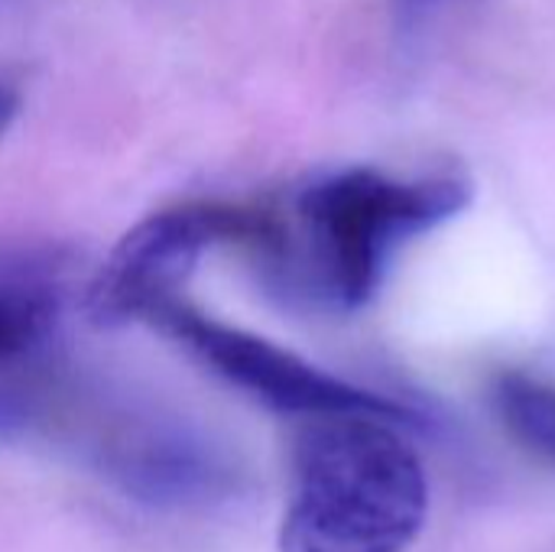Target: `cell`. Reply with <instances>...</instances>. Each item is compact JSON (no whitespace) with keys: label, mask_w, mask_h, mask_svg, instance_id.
I'll list each match as a JSON object with an SVG mask.
<instances>
[{"label":"cell","mask_w":555,"mask_h":552,"mask_svg":"<svg viewBox=\"0 0 555 552\" xmlns=\"http://www.w3.org/2000/svg\"><path fill=\"white\" fill-rule=\"evenodd\" d=\"M429 485L397 423L341 413L306 420L293 446L283 552H403L423 530Z\"/></svg>","instance_id":"6da1fadb"},{"label":"cell","mask_w":555,"mask_h":552,"mask_svg":"<svg viewBox=\"0 0 555 552\" xmlns=\"http://www.w3.org/2000/svg\"><path fill=\"white\" fill-rule=\"evenodd\" d=\"M468 198L472 185L459 176L393 179L345 169L299 195V247L280 254L309 296L332 309H361L400 244L455 218Z\"/></svg>","instance_id":"7a4b0ae2"},{"label":"cell","mask_w":555,"mask_h":552,"mask_svg":"<svg viewBox=\"0 0 555 552\" xmlns=\"http://www.w3.org/2000/svg\"><path fill=\"white\" fill-rule=\"evenodd\" d=\"M283 224L254 208L237 205H179L143 218L111 251L88 286V316L94 325H127L153 319L176 303V290L189 280L198 257L218 244H254L276 251Z\"/></svg>","instance_id":"3957f363"},{"label":"cell","mask_w":555,"mask_h":552,"mask_svg":"<svg viewBox=\"0 0 555 552\" xmlns=\"http://www.w3.org/2000/svg\"><path fill=\"white\" fill-rule=\"evenodd\" d=\"M150 322H159L169 335L185 342L205 364H211L224 381H231L234 387L247 390L250 397L263 400L280 413H293L302 420L367 413L390 420L397 426L420 420L410 407L354 387L348 381H338L267 338L221 325L189 309L182 299L163 306Z\"/></svg>","instance_id":"277c9868"},{"label":"cell","mask_w":555,"mask_h":552,"mask_svg":"<svg viewBox=\"0 0 555 552\" xmlns=\"http://www.w3.org/2000/svg\"><path fill=\"white\" fill-rule=\"evenodd\" d=\"M101 465L124 495L150 508L189 511L224 501L237 488L228 455L176 423H127L101 446Z\"/></svg>","instance_id":"5b68a950"},{"label":"cell","mask_w":555,"mask_h":552,"mask_svg":"<svg viewBox=\"0 0 555 552\" xmlns=\"http://www.w3.org/2000/svg\"><path fill=\"white\" fill-rule=\"evenodd\" d=\"M65 273L49 251H0V368L29 358L55 329Z\"/></svg>","instance_id":"8992f818"},{"label":"cell","mask_w":555,"mask_h":552,"mask_svg":"<svg viewBox=\"0 0 555 552\" xmlns=\"http://www.w3.org/2000/svg\"><path fill=\"white\" fill-rule=\"evenodd\" d=\"M494 407L524 446L555 459V387L530 374L507 371L494 384Z\"/></svg>","instance_id":"52a82bcc"},{"label":"cell","mask_w":555,"mask_h":552,"mask_svg":"<svg viewBox=\"0 0 555 552\" xmlns=\"http://www.w3.org/2000/svg\"><path fill=\"white\" fill-rule=\"evenodd\" d=\"M13 114H16V94H13L7 85H0V137H3V130L10 127Z\"/></svg>","instance_id":"ba28073f"},{"label":"cell","mask_w":555,"mask_h":552,"mask_svg":"<svg viewBox=\"0 0 555 552\" xmlns=\"http://www.w3.org/2000/svg\"><path fill=\"white\" fill-rule=\"evenodd\" d=\"M400 13L406 16H416V13H426V10H436V7H446L452 0H393Z\"/></svg>","instance_id":"9c48e42d"}]
</instances>
